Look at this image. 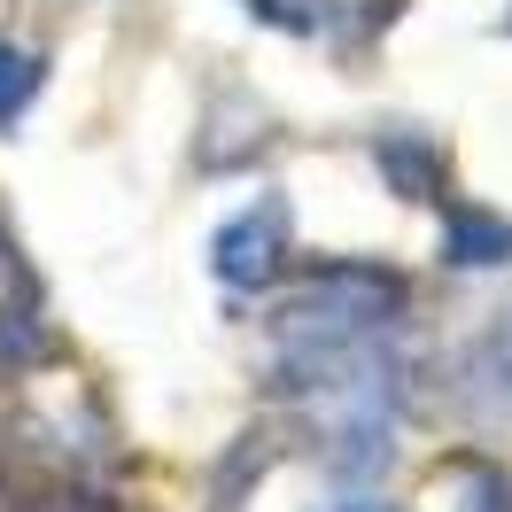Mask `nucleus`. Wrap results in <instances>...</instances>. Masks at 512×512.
Returning <instances> with one entry per match:
<instances>
[{"label":"nucleus","mask_w":512,"mask_h":512,"mask_svg":"<svg viewBox=\"0 0 512 512\" xmlns=\"http://www.w3.org/2000/svg\"><path fill=\"white\" fill-rule=\"evenodd\" d=\"M404 311V280L381 264H326L303 288L280 303L272 342L280 357H319V350H357V342H381Z\"/></svg>","instance_id":"obj_1"},{"label":"nucleus","mask_w":512,"mask_h":512,"mask_svg":"<svg viewBox=\"0 0 512 512\" xmlns=\"http://www.w3.org/2000/svg\"><path fill=\"white\" fill-rule=\"evenodd\" d=\"M489 357H497V381H505V396H512V326H497V342H489Z\"/></svg>","instance_id":"obj_7"},{"label":"nucleus","mask_w":512,"mask_h":512,"mask_svg":"<svg viewBox=\"0 0 512 512\" xmlns=\"http://www.w3.org/2000/svg\"><path fill=\"white\" fill-rule=\"evenodd\" d=\"M443 481H450L443 512H512V474L497 458H450Z\"/></svg>","instance_id":"obj_5"},{"label":"nucleus","mask_w":512,"mask_h":512,"mask_svg":"<svg viewBox=\"0 0 512 512\" xmlns=\"http://www.w3.org/2000/svg\"><path fill=\"white\" fill-rule=\"evenodd\" d=\"M512 256V225L474 210V202H450V225H443V264L450 272H489Z\"/></svg>","instance_id":"obj_4"},{"label":"nucleus","mask_w":512,"mask_h":512,"mask_svg":"<svg viewBox=\"0 0 512 512\" xmlns=\"http://www.w3.org/2000/svg\"><path fill=\"white\" fill-rule=\"evenodd\" d=\"M47 86V55L39 47H16V39H0V132L24 125V109L39 101Z\"/></svg>","instance_id":"obj_6"},{"label":"nucleus","mask_w":512,"mask_h":512,"mask_svg":"<svg viewBox=\"0 0 512 512\" xmlns=\"http://www.w3.org/2000/svg\"><path fill=\"white\" fill-rule=\"evenodd\" d=\"M373 163H381V179L404 194V202H450V163L427 132H381V140H373Z\"/></svg>","instance_id":"obj_3"},{"label":"nucleus","mask_w":512,"mask_h":512,"mask_svg":"<svg viewBox=\"0 0 512 512\" xmlns=\"http://www.w3.org/2000/svg\"><path fill=\"white\" fill-rule=\"evenodd\" d=\"M288 233H295L288 202L264 194V202H249V210H233V218L218 225V241H210V272H218L225 288H241V295L272 288V280L288 272Z\"/></svg>","instance_id":"obj_2"}]
</instances>
